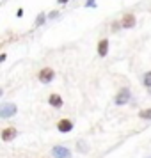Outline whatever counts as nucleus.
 I'll return each instance as SVG.
<instances>
[{"label":"nucleus","mask_w":151,"mask_h":158,"mask_svg":"<svg viewBox=\"0 0 151 158\" xmlns=\"http://www.w3.org/2000/svg\"><path fill=\"white\" fill-rule=\"evenodd\" d=\"M108 52V39H101L100 43H98V53H100V57H105Z\"/></svg>","instance_id":"9"},{"label":"nucleus","mask_w":151,"mask_h":158,"mask_svg":"<svg viewBox=\"0 0 151 158\" xmlns=\"http://www.w3.org/2000/svg\"><path fill=\"white\" fill-rule=\"evenodd\" d=\"M16 133H18V131H16V128H13V126L4 128L2 130V140H4V142H11V140L16 137Z\"/></svg>","instance_id":"6"},{"label":"nucleus","mask_w":151,"mask_h":158,"mask_svg":"<svg viewBox=\"0 0 151 158\" xmlns=\"http://www.w3.org/2000/svg\"><path fill=\"white\" fill-rule=\"evenodd\" d=\"M59 16V11H52L50 15H48V18H52V20H53V18H57Z\"/></svg>","instance_id":"14"},{"label":"nucleus","mask_w":151,"mask_h":158,"mask_svg":"<svg viewBox=\"0 0 151 158\" xmlns=\"http://www.w3.org/2000/svg\"><path fill=\"white\" fill-rule=\"evenodd\" d=\"M139 117H141V119H146V121H149L151 119V108H144V110H141V112H139Z\"/></svg>","instance_id":"10"},{"label":"nucleus","mask_w":151,"mask_h":158,"mask_svg":"<svg viewBox=\"0 0 151 158\" xmlns=\"http://www.w3.org/2000/svg\"><path fill=\"white\" fill-rule=\"evenodd\" d=\"M87 7H96V0H87Z\"/></svg>","instance_id":"13"},{"label":"nucleus","mask_w":151,"mask_h":158,"mask_svg":"<svg viewBox=\"0 0 151 158\" xmlns=\"http://www.w3.org/2000/svg\"><path fill=\"white\" fill-rule=\"evenodd\" d=\"M130 98H132V94H130V91L126 89V87H124V89H121L119 93L115 94L114 103H115V105H119V107H121V105H126V103H128V101H130Z\"/></svg>","instance_id":"1"},{"label":"nucleus","mask_w":151,"mask_h":158,"mask_svg":"<svg viewBox=\"0 0 151 158\" xmlns=\"http://www.w3.org/2000/svg\"><path fill=\"white\" fill-rule=\"evenodd\" d=\"M52 155L55 158H71V151L64 146H55V148H52Z\"/></svg>","instance_id":"4"},{"label":"nucleus","mask_w":151,"mask_h":158,"mask_svg":"<svg viewBox=\"0 0 151 158\" xmlns=\"http://www.w3.org/2000/svg\"><path fill=\"white\" fill-rule=\"evenodd\" d=\"M48 103H50L53 108H61V107H62V98H61L59 94H50V98H48Z\"/></svg>","instance_id":"8"},{"label":"nucleus","mask_w":151,"mask_h":158,"mask_svg":"<svg viewBox=\"0 0 151 158\" xmlns=\"http://www.w3.org/2000/svg\"><path fill=\"white\" fill-rule=\"evenodd\" d=\"M57 130L61 133H68V131H71L73 130V121L71 119H61L57 123Z\"/></svg>","instance_id":"5"},{"label":"nucleus","mask_w":151,"mask_h":158,"mask_svg":"<svg viewBox=\"0 0 151 158\" xmlns=\"http://www.w3.org/2000/svg\"><path fill=\"white\" fill-rule=\"evenodd\" d=\"M121 27L123 29H133L135 27V16L133 15H124L121 20Z\"/></svg>","instance_id":"7"},{"label":"nucleus","mask_w":151,"mask_h":158,"mask_svg":"<svg viewBox=\"0 0 151 158\" xmlns=\"http://www.w3.org/2000/svg\"><path fill=\"white\" fill-rule=\"evenodd\" d=\"M78 146H80L78 149L82 151V153H84V151H87V146H84V142H82V140H80V142H78Z\"/></svg>","instance_id":"15"},{"label":"nucleus","mask_w":151,"mask_h":158,"mask_svg":"<svg viewBox=\"0 0 151 158\" xmlns=\"http://www.w3.org/2000/svg\"><path fill=\"white\" fill-rule=\"evenodd\" d=\"M6 59H7V55H6V53H2V55H0V62H4Z\"/></svg>","instance_id":"16"},{"label":"nucleus","mask_w":151,"mask_h":158,"mask_svg":"<svg viewBox=\"0 0 151 158\" xmlns=\"http://www.w3.org/2000/svg\"><path fill=\"white\" fill-rule=\"evenodd\" d=\"M46 18H48V16L44 15V13H39V15H37V18H36V23H34V25H36V27H41V25L46 22Z\"/></svg>","instance_id":"11"},{"label":"nucleus","mask_w":151,"mask_h":158,"mask_svg":"<svg viewBox=\"0 0 151 158\" xmlns=\"http://www.w3.org/2000/svg\"><path fill=\"white\" fill-rule=\"evenodd\" d=\"M66 2H69V0H59V4H66Z\"/></svg>","instance_id":"17"},{"label":"nucleus","mask_w":151,"mask_h":158,"mask_svg":"<svg viewBox=\"0 0 151 158\" xmlns=\"http://www.w3.org/2000/svg\"><path fill=\"white\" fill-rule=\"evenodd\" d=\"M142 84L146 87H151V71H148V73L142 75Z\"/></svg>","instance_id":"12"},{"label":"nucleus","mask_w":151,"mask_h":158,"mask_svg":"<svg viewBox=\"0 0 151 158\" xmlns=\"http://www.w3.org/2000/svg\"><path fill=\"white\" fill-rule=\"evenodd\" d=\"M37 77H39V82L41 84H50L52 80H53V77H55V71L52 68H43Z\"/></svg>","instance_id":"2"},{"label":"nucleus","mask_w":151,"mask_h":158,"mask_svg":"<svg viewBox=\"0 0 151 158\" xmlns=\"http://www.w3.org/2000/svg\"><path fill=\"white\" fill-rule=\"evenodd\" d=\"M16 112H18L16 105L6 103V105H2V108H0V117H2V119H7V117H11V115H15Z\"/></svg>","instance_id":"3"}]
</instances>
